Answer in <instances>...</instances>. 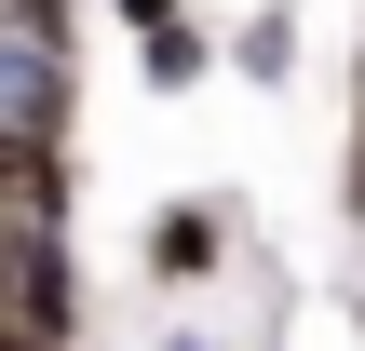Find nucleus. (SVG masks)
<instances>
[{
  "instance_id": "1",
  "label": "nucleus",
  "mask_w": 365,
  "mask_h": 351,
  "mask_svg": "<svg viewBox=\"0 0 365 351\" xmlns=\"http://www.w3.org/2000/svg\"><path fill=\"white\" fill-rule=\"evenodd\" d=\"M0 325H41V338H95V271H81V243L68 230H41V216H0Z\"/></svg>"
},
{
  "instance_id": "2",
  "label": "nucleus",
  "mask_w": 365,
  "mask_h": 351,
  "mask_svg": "<svg viewBox=\"0 0 365 351\" xmlns=\"http://www.w3.org/2000/svg\"><path fill=\"white\" fill-rule=\"evenodd\" d=\"M230 257H244V203H230V189H176V203L135 230V271H149L163 298H217Z\"/></svg>"
},
{
  "instance_id": "3",
  "label": "nucleus",
  "mask_w": 365,
  "mask_h": 351,
  "mask_svg": "<svg viewBox=\"0 0 365 351\" xmlns=\"http://www.w3.org/2000/svg\"><path fill=\"white\" fill-rule=\"evenodd\" d=\"M0 122L81 135V41H27V27H0Z\"/></svg>"
},
{
  "instance_id": "4",
  "label": "nucleus",
  "mask_w": 365,
  "mask_h": 351,
  "mask_svg": "<svg viewBox=\"0 0 365 351\" xmlns=\"http://www.w3.org/2000/svg\"><path fill=\"white\" fill-rule=\"evenodd\" d=\"M0 216L68 230V216H81V149H68V135H41V122H0Z\"/></svg>"
},
{
  "instance_id": "5",
  "label": "nucleus",
  "mask_w": 365,
  "mask_h": 351,
  "mask_svg": "<svg viewBox=\"0 0 365 351\" xmlns=\"http://www.w3.org/2000/svg\"><path fill=\"white\" fill-rule=\"evenodd\" d=\"M217 68H230V54H217V27H203V0L163 14V27H135V81H149V95H203Z\"/></svg>"
},
{
  "instance_id": "6",
  "label": "nucleus",
  "mask_w": 365,
  "mask_h": 351,
  "mask_svg": "<svg viewBox=\"0 0 365 351\" xmlns=\"http://www.w3.org/2000/svg\"><path fill=\"white\" fill-rule=\"evenodd\" d=\"M298 41H312V27H298L284 0H257V14H244V27H230L217 54H230V81H257V95H284V81H298Z\"/></svg>"
},
{
  "instance_id": "7",
  "label": "nucleus",
  "mask_w": 365,
  "mask_h": 351,
  "mask_svg": "<svg viewBox=\"0 0 365 351\" xmlns=\"http://www.w3.org/2000/svg\"><path fill=\"white\" fill-rule=\"evenodd\" d=\"M0 27H27V41H81V0H0Z\"/></svg>"
},
{
  "instance_id": "8",
  "label": "nucleus",
  "mask_w": 365,
  "mask_h": 351,
  "mask_svg": "<svg viewBox=\"0 0 365 351\" xmlns=\"http://www.w3.org/2000/svg\"><path fill=\"white\" fill-rule=\"evenodd\" d=\"M95 14H108V27L135 41V27H163V14H190V0H95Z\"/></svg>"
},
{
  "instance_id": "9",
  "label": "nucleus",
  "mask_w": 365,
  "mask_h": 351,
  "mask_svg": "<svg viewBox=\"0 0 365 351\" xmlns=\"http://www.w3.org/2000/svg\"><path fill=\"white\" fill-rule=\"evenodd\" d=\"M163 351H230V338H217V325H176V338H163Z\"/></svg>"
},
{
  "instance_id": "10",
  "label": "nucleus",
  "mask_w": 365,
  "mask_h": 351,
  "mask_svg": "<svg viewBox=\"0 0 365 351\" xmlns=\"http://www.w3.org/2000/svg\"><path fill=\"white\" fill-rule=\"evenodd\" d=\"M0 351H68V338H41V325H0Z\"/></svg>"
},
{
  "instance_id": "11",
  "label": "nucleus",
  "mask_w": 365,
  "mask_h": 351,
  "mask_svg": "<svg viewBox=\"0 0 365 351\" xmlns=\"http://www.w3.org/2000/svg\"><path fill=\"white\" fill-rule=\"evenodd\" d=\"M352 311H365V284H352Z\"/></svg>"
}]
</instances>
